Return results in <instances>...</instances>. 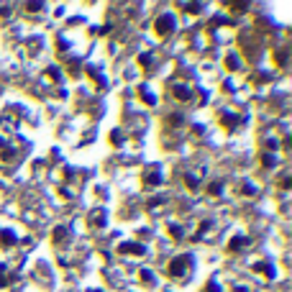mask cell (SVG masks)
Instances as JSON below:
<instances>
[{
	"mask_svg": "<svg viewBox=\"0 0 292 292\" xmlns=\"http://www.w3.org/2000/svg\"><path fill=\"white\" fill-rule=\"evenodd\" d=\"M15 243H18V238H15V234H13V231L10 228H3V231H0V249H13V246Z\"/></svg>",
	"mask_w": 292,
	"mask_h": 292,
	"instance_id": "11",
	"label": "cell"
},
{
	"mask_svg": "<svg viewBox=\"0 0 292 292\" xmlns=\"http://www.w3.org/2000/svg\"><path fill=\"white\" fill-rule=\"evenodd\" d=\"M205 292H223V287H221L218 280H210V282L205 285Z\"/></svg>",
	"mask_w": 292,
	"mask_h": 292,
	"instance_id": "34",
	"label": "cell"
},
{
	"mask_svg": "<svg viewBox=\"0 0 292 292\" xmlns=\"http://www.w3.org/2000/svg\"><path fill=\"white\" fill-rule=\"evenodd\" d=\"M223 67L228 69V72H238L241 69V59H238V54H226V59H223Z\"/></svg>",
	"mask_w": 292,
	"mask_h": 292,
	"instance_id": "15",
	"label": "cell"
},
{
	"mask_svg": "<svg viewBox=\"0 0 292 292\" xmlns=\"http://www.w3.org/2000/svg\"><path fill=\"white\" fill-rule=\"evenodd\" d=\"M10 10L13 5H0V18H10Z\"/></svg>",
	"mask_w": 292,
	"mask_h": 292,
	"instance_id": "35",
	"label": "cell"
},
{
	"mask_svg": "<svg viewBox=\"0 0 292 292\" xmlns=\"http://www.w3.org/2000/svg\"><path fill=\"white\" fill-rule=\"evenodd\" d=\"M118 254L120 256H144L146 254V246L138 243V241H120L118 243Z\"/></svg>",
	"mask_w": 292,
	"mask_h": 292,
	"instance_id": "6",
	"label": "cell"
},
{
	"mask_svg": "<svg viewBox=\"0 0 292 292\" xmlns=\"http://www.w3.org/2000/svg\"><path fill=\"white\" fill-rule=\"evenodd\" d=\"M167 90H169V95H172L177 103H190V100H192V87H190V85L172 82V85H167Z\"/></svg>",
	"mask_w": 292,
	"mask_h": 292,
	"instance_id": "5",
	"label": "cell"
},
{
	"mask_svg": "<svg viewBox=\"0 0 292 292\" xmlns=\"http://www.w3.org/2000/svg\"><path fill=\"white\" fill-rule=\"evenodd\" d=\"M123 144H126V138H123V131H120V128H113V131H111V146L120 149Z\"/></svg>",
	"mask_w": 292,
	"mask_h": 292,
	"instance_id": "24",
	"label": "cell"
},
{
	"mask_svg": "<svg viewBox=\"0 0 292 292\" xmlns=\"http://www.w3.org/2000/svg\"><path fill=\"white\" fill-rule=\"evenodd\" d=\"M282 149H285V151H290V149H292V138H285V144H282Z\"/></svg>",
	"mask_w": 292,
	"mask_h": 292,
	"instance_id": "37",
	"label": "cell"
},
{
	"mask_svg": "<svg viewBox=\"0 0 292 292\" xmlns=\"http://www.w3.org/2000/svg\"><path fill=\"white\" fill-rule=\"evenodd\" d=\"M267 149H272V154H274V149H277V138H267Z\"/></svg>",
	"mask_w": 292,
	"mask_h": 292,
	"instance_id": "36",
	"label": "cell"
},
{
	"mask_svg": "<svg viewBox=\"0 0 292 292\" xmlns=\"http://www.w3.org/2000/svg\"><path fill=\"white\" fill-rule=\"evenodd\" d=\"M87 226L90 228H105L108 226V213L103 208H95V210L87 215Z\"/></svg>",
	"mask_w": 292,
	"mask_h": 292,
	"instance_id": "7",
	"label": "cell"
},
{
	"mask_svg": "<svg viewBox=\"0 0 292 292\" xmlns=\"http://www.w3.org/2000/svg\"><path fill=\"white\" fill-rule=\"evenodd\" d=\"M208 231H210V221H203V223L197 226V231L192 234V241H203V236L208 234Z\"/></svg>",
	"mask_w": 292,
	"mask_h": 292,
	"instance_id": "25",
	"label": "cell"
},
{
	"mask_svg": "<svg viewBox=\"0 0 292 292\" xmlns=\"http://www.w3.org/2000/svg\"><path fill=\"white\" fill-rule=\"evenodd\" d=\"M13 282H15V274H10V272H5V269H0V290L8 287V285H13Z\"/></svg>",
	"mask_w": 292,
	"mask_h": 292,
	"instance_id": "26",
	"label": "cell"
},
{
	"mask_svg": "<svg viewBox=\"0 0 292 292\" xmlns=\"http://www.w3.org/2000/svg\"><path fill=\"white\" fill-rule=\"evenodd\" d=\"M251 272H256V274H264L267 280H274V274H277L274 264H269V261H254V264H251Z\"/></svg>",
	"mask_w": 292,
	"mask_h": 292,
	"instance_id": "9",
	"label": "cell"
},
{
	"mask_svg": "<svg viewBox=\"0 0 292 292\" xmlns=\"http://www.w3.org/2000/svg\"><path fill=\"white\" fill-rule=\"evenodd\" d=\"M162 182H164V177H162V167L159 164H151V167L144 169V175H141L144 190H154V187H159Z\"/></svg>",
	"mask_w": 292,
	"mask_h": 292,
	"instance_id": "3",
	"label": "cell"
},
{
	"mask_svg": "<svg viewBox=\"0 0 292 292\" xmlns=\"http://www.w3.org/2000/svg\"><path fill=\"white\" fill-rule=\"evenodd\" d=\"M223 179H213V182H208V187H205V192L210 195V197H221L223 195Z\"/></svg>",
	"mask_w": 292,
	"mask_h": 292,
	"instance_id": "18",
	"label": "cell"
},
{
	"mask_svg": "<svg viewBox=\"0 0 292 292\" xmlns=\"http://www.w3.org/2000/svg\"><path fill=\"white\" fill-rule=\"evenodd\" d=\"M218 118H221V126H223L226 131H231V133L238 131L243 123H246V118H243L241 113H236V111H221Z\"/></svg>",
	"mask_w": 292,
	"mask_h": 292,
	"instance_id": "4",
	"label": "cell"
},
{
	"mask_svg": "<svg viewBox=\"0 0 292 292\" xmlns=\"http://www.w3.org/2000/svg\"><path fill=\"white\" fill-rule=\"evenodd\" d=\"M164 126H167V128H179V126H184V116H182V113H169V116L164 118Z\"/></svg>",
	"mask_w": 292,
	"mask_h": 292,
	"instance_id": "17",
	"label": "cell"
},
{
	"mask_svg": "<svg viewBox=\"0 0 292 292\" xmlns=\"http://www.w3.org/2000/svg\"><path fill=\"white\" fill-rule=\"evenodd\" d=\"M138 64H141L144 69H154V67H157V57H154V52H141V54H138Z\"/></svg>",
	"mask_w": 292,
	"mask_h": 292,
	"instance_id": "14",
	"label": "cell"
},
{
	"mask_svg": "<svg viewBox=\"0 0 292 292\" xmlns=\"http://www.w3.org/2000/svg\"><path fill=\"white\" fill-rule=\"evenodd\" d=\"M234 292H249V287H243V285H238V287H234Z\"/></svg>",
	"mask_w": 292,
	"mask_h": 292,
	"instance_id": "38",
	"label": "cell"
},
{
	"mask_svg": "<svg viewBox=\"0 0 292 292\" xmlns=\"http://www.w3.org/2000/svg\"><path fill=\"white\" fill-rule=\"evenodd\" d=\"M274 61H277V67H285L287 64V52L280 49V52H277V57H274Z\"/></svg>",
	"mask_w": 292,
	"mask_h": 292,
	"instance_id": "32",
	"label": "cell"
},
{
	"mask_svg": "<svg viewBox=\"0 0 292 292\" xmlns=\"http://www.w3.org/2000/svg\"><path fill=\"white\" fill-rule=\"evenodd\" d=\"M44 74H46V80H49V82H54V85H59V82H61V69H59L57 64L46 67V69H44Z\"/></svg>",
	"mask_w": 292,
	"mask_h": 292,
	"instance_id": "21",
	"label": "cell"
},
{
	"mask_svg": "<svg viewBox=\"0 0 292 292\" xmlns=\"http://www.w3.org/2000/svg\"><path fill=\"white\" fill-rule=\"evenodd\" d=\"M277 164H280L277 154H272V151H261V167H264V169H274Z\"/></svg>",
	"mask_w": 292,
	"mask_h": 292,
	"instance_id": "20",
	"label": "cell"
},
{
	"mask_svg": "<svg viewBox=\"0 0 292 292\" xmlns=\"http://www.w3.org/2000/svg\"><path fill=\"white\" fill-rule=\"evenodd\" d=\"M246 243H249V238H246V236H234V238L226 243V251H228V254H238Z\"/></svg>",
	"mask_w": 292,
	"mask_h": 292,
	"instance_id": "12",
	"label": "cell"
},
{
	"mask_svg": "<svg viewBox=\"0 0 292 292\" xmlns=\"http://www.w3.org/2000/svg\"><path fill=\"white\" fill-rule=\"evenodd\" d=\"M164 203H167V197H162V195H159V197L149 200V203H146V208H149V210H157V208H162Z\"/></svg>",
	"mask_w": 292,
	"mask_h": 292,
	"instance_id": "29",
	"label": "cell"
},
{
	"mask_svg": "<svg viewBox=\"0 0 292 292\" xmlns=\"http://www.w3.org/2000/svg\"><path fill=\"white\" fill-rule=\"evenodd\" d=\"M164 292H169V290H164Z\"/></svg>",
	"mask_w": 292,
	"mask_h": 292,
	"instance_id": "39",
	"label": "cell"
},
{
	"mask_svg": "<svg viewBox=\"0 0 292 292\" xmlns=\"http://www.w3.org/2000/svg\"><path fill=\"white\" fill-rule=\"evenodd\" d=\"M85 74H87L90 80L95 82V85H98L100 90H105V87H108V82H105L103 77H100V69H98V67H85Z\"/></svg>",
	"mask_w": 292,
	"mask_h": 292,
	"instance_id": "13",
	"label": "cell"
},
{
	"mask_svg": "<svg viewBox=\"0 0 292 292\" xmlns=\"http://www.w3.org/2000/svg\"><path fill=\"white\" fill-rule=\"evenodd\" d=\"M175 28H177V18H175V13H169V10L167 13H159L157 21H154V34H157L159 39L172 36Z\"/></svg>",
	"mask_w": 292,
	"mask_h": 292,
	"instance_id": "2",
	"label": "cell"
},
{
	"mask_svg": "<svg viewBox=\"0 0 292 292\" xmlns=\"http://www.w3.org/2000/svg\"><path fill=\"white\" fill-rule=\"evenodd\" d=\"M138 277H141V282H144L146 287H154V285H157V274H154L151 269H141V272H138Z\"/></svg>",
	"mask_w": 292,
	"mask_h": 292,
	"instance_id": "23",
	"label": "cell"
},
{
	"mask_svg": "<svg viewBox=\"0 0 292 292\" xmlns=\"http://www.w3.org/2000/svg\"><path fill=\"white\" fill-rule=\"evenodd\" d=\"M192 254H177L172 261L167 264V277H172V280H179V277H184L190 269H192Z\"/></svg>",
	"mask_w": 292,
	"mask_h": 292,
	"instance_id": "1",
	"label": "cell"
},
{
	"mask_svg": "<svg viewBox=\"0 0 292 292\" xmlns=\"http://www.w3.org/2000/svg\"><path fill=\"white\" fill-rule=\"evenodd\" d=\"M69 241V228L67 226H54L52 231V243L54 246H61V243H67Z\"/></svg>",
	"mask_w": 292,
	"mask_h": 292,
	"instance_id": "10",
	"label": "cell"
},
{
	"mask_svg": "<svg viewBox=\"0 0 292 292\" xmlns=\"http://www.w3.org/2000/svg\"><path fill=\"white\" fill-rule=\"evenodd\" d=\"M46 5L44 3H23V13H31V15H36V13H41Z\"/></svg>",
	"mask_w": 292,
	"mask_h": 292,
	"instance_id": "27",
	"label": "cell"
},
{
	"mask_svg": "<svg viewBox=\"0 0 292 292\" xmlns=\"http://www.w3.org/2000/svg\"><path fill=\"white\" fill-rule=\"evenodd\" d=\"M138 98H141V103H144V105H149V108H154V105H157V98H154V92H151L146 85H141V87H138Z\"/></svg>",
	"mask_w": 292,
	"mask_h": 292,
	"instance_id": "16",
	"label": "cell"
},
{
	"mask_svg": "<svg viewBox=\"0 0 292 292\" xmlns=\"http://www.w3.org/2000/svg\"><path fill=\"white\" fill-rule=\"evenodd\" d=\"M67 64H69V74H72V77H80V61H77V59H69Z\"/></svg>",
	"mask_w": 292,
	"mask_h": 292,
	"instance_id": "31",
	"label": "cell"
},
{
	"mask_svg": "<svg viewBox=\"0 0 292 292\" xmlns=\"http://www.w3.org/2000/svg\"><path fill=\"white\" fill-rule=\"evenodd\" d=\"M226 8L234 13H243V10H249V3H226Z\"/></svg>",
	"mask_w": 292,
	"mask_h": 292,
	"instance_id": "30",
	"label": "cell"
},
{
	"mask_svg": "<svg viewBox=\"0 0 292 292\" xmlns=\"http://www.w3.org/2000/svg\"><path fill=\"white\" fill-rule=\"evenodd\" d=\"M256 192H259L256 184H251V182H243V184H241V195L249 197V195H256Z\"/></svg>",
	"mask_w": 292,
	"mask_h": 292,
	"instance_id": "28",
	"label": "cell"
},
{
	"mask_svg": "<svg viewBox=\"0 0 292 292\" xmlns=\"http://www.w3.org/2000/svg\"><path fill=\"white\" fill-rule=\"evenodd\" d=\"M200 184H203V169L184 175V187H187L190 192H197V190H200Z\"/></svg>",
	"mask_w": 292,
	"mask_h": 292,
	"instance_id": "8",
	"label": "cell"
},
{
	"mask_svg": "<svg viewBox=\"0 0 292 292\" xmlns=\"http://www.w3.org/2000/svg\"><path fill=\"white\" fill-rule=\"evenodd\" d=\"M177 8L184 10V13H190V15H197V13L205 10V3H177Z\"/></svg>",
	"mask_w": 292,
	"mask_h": 292,
	"instance_id": "19",
	"label": "cell"
},
{
	"mask_svg": "<svg viewBox=\"0 0 292 292\" xmlns=\"http://www.w3.org/2000/svg\"><path fill=\"white\" fill-rule=\"evenodd\" d=\"M167 234L172 236L175 241H182V238H184V228H182L179 223H167Z\"/></svg>",
	"mask_w": 292,
	"mask_h": 292,
	"instance_id": "22",
	"label": "cell"
},
{
	"mask_svg": "<svg viewBox=\"0 0 292 292\" xmlns=\"http://www.w3.org/2000/svg\"><path fill=\"white\" fill-rule=\"evenodd\" d=\"M280 187H282V190H290V187H292V177H290L287 172L280 175Z\"/></svg>",
	"mask_w": 292,
	"mask_h": 292,
	"instance_id": "33",
	"label": "cell"
}]
</instances>
